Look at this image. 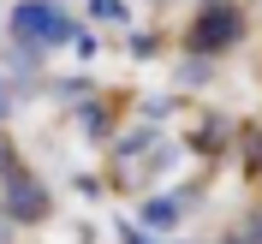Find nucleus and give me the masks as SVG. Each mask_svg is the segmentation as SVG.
I'll return each mask as SVG.
<instances>
[{"label": "nucleus", "instance_id": "1", "mask_svg": "<svg viewBox=\"0 0 262 244\" xmlns=\"http://www.w3.org/2000/svg\"><path fill=\"white\" fill-rule=\"evenodd\" d=\"M6 30H12V42H30V48H78L83 30H78V18L66 12V6H54V0H18L12 18H6Z\"/></svg>", "mask_w": 262, "mask_h": 244}, {"label": "nucleus", "instance_id": "2", "mask_svg": "<svg viewBox=\"0 0 262 244\" xmlns=\"http://www.w3.org/2000/svg\"><path fill=\"white\" fill-rule=\"evenodd\" d=\"M245 36V6H232V0H203L191 18V30H185V48L214 60V54H227L232 42Z\"/></svg>", "mask_w": 262, "mask_h": 244}, {"label": "nucleus", "instance_id": "3", "mask_svg": "<svg viewBox=\"0 0 262 244\" xmlns=\"http://www.w3.org/2000/svg\"><path fill=\"white\" fill-rule=\"evenodd\" d=\"M48 214H54V191L36 179L30 167H24L12 185H0V220H12V227H42Z\"/></svg>", "mask_w": 262, "mask_h": 244}, {"label": "nucleus", "instance_id": "4", "mask_svg": "<svg viewBox=\"0 0 262 244\" xmlns=\"http://www.w3.org/2000/svg\"><path fill=\"white\" fill-rule=\"evenodd\" d=\"M179 220H185V203L179 196H161V191L143 196V209H137V227H149V232H173Z\"/></svg>", "mask_w": 262, "mask_h": 244}, {"label": "nucleus", "instance_id": "5", "mask_svg": "<svg viewBox=\"0 0 262 244\" xmlns=\"http://www.w3.org/2000/svg\"><path fill=\"white\" fill-rule=\"evenodd\" d=\"M90 18L119 30V24H131V6H125V0H90Z\"/></svg>", "mask_w": 262, "mask_h": 244}, {"label": "nucleus", "instance_id": "6", "mask_svg": "<svg viewBox=\"0 0 262 244\" xmlns=\"http://www.w3.org/2000/svg\"><path fill=\"white\" fill-rule=\"evenodd\" d=\"M149 143H155V125H149V119H143V125H137V131H125V137H114V155H143Z\"/></svg>", "mask_w": 262, "mask_h": 244}, {"label": "nucleus", "instance_id": "7", "mask_svg": "<svg viewBox=\"0 0 262 244\" xmlns=\"http://www.w3.org/2000/svg\"><path fill=\"white\" fill-rule=\"evenodd\" d=\"M227 137H232V125H227V119H203V131H196V149H221Z\"/></svg>", "mask_w": 262, "mask_h": 244}, {"label": "nucleus", "instance_id": "8", "mask_svg": "<svg viewBox=\"0 0 262 244\" xmlns=\"http://www.w3.org/2000/svg\"><path fill=\"white\" fill-rule=\"evenodd\" d=\"M203 78H214V65L203 60V54H191V60L179 65V83H203Z\"/></svg>", "mask_w": 262, "mask_h": 244}, {"label": "nucleus", "instance_id": "9", "mask_svg": "<svg viewBox=\"0 0 262 244\" xmlns=\"http://www.w3.org/2000/svg\"><path fill=\"white\" fill-rule=\"evenodd\" d=\"M18 173H24V167H18V149L6 143V137H0V185H12Z\"/></svg>", "mask_w": 262, "mask_h": 244}, {"label": "nucleus", "instance_id": "10", "mask_svg": "<svg viewBox=\"0 0 262 244\" xmlns=\"http://www.w3.org/2000/svg\"><path fill=\"white\" fill-rule=\"evenodd\" d=\"M12 114H18V83L6 78V72H0V125H6Z\"/></svg>", "mask_w": 262, "mask_h": 244}, {"label": "nucleus", "instance_id": "11", "mask_svg": "<svg viewBox=\"0 0 262 244\" xmlns=\"http://www.w3.org/2000/svg\"><path fill=\"white\" fill-rule=\"evenodd\" d=\"M238 232H245V238H250V244H262V209H250V214H245V220H238Z\"/></svg>", "mask_w": 262, "mask_h": 244}, {"label": "nucleus", "instance_id": "12", "mask_svg": "<svg viewBox=\"0 0 262 244\" xmlns=\"http://www.w3.org/2000/svg\"><path fill=\"white\" fill-rule=\"evenodd\" d=\"M125 244H173V238H143V232H125Z\"/></svg>", "mask_w": 262, "mask_h": 244}, {"label": "nucleus", "instance_id": "13", "mask_svg": "<svg viewBox=\"0 0 262 244\" xmlns=\"http://www.w3.org/2000/svg\"><path fill=\"white\" fill-rule=\"evenodd\" d=\"M221 244H250V238H245V232H227V238H221Z\"/></svg>", "mask_w": 262, "mask_h": 244}, {"label": "nucleus", "instance_id": "14", "mask_svg": "<svg viewBox=\"0 0 262 244\" xmlns=\"http://www.w3.org/2000/svg\"><path fill=\"white\" fill-rule=\"evenodd\" d=\"M54 6H60V0H54Z\"/></svg>", "mask_w": 262, "mask_h": 244}]
</instances>
